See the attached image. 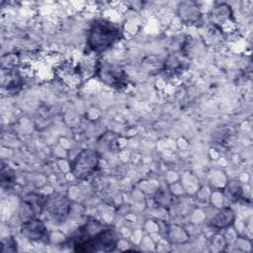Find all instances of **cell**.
<instances>
[{
  "label": "cell",
  "instance_id": "obj_1",
  "mask_svg": "<svg viewBox=\"0 0 253 253\" xmlns=\"http://www.w3.org/2000/svg\"><path fill=\"white\" fill-rule=\"evenodd\" d=\"M117 241V233L112 226L92 220L72 234L69 244L77 252H99L114 250Z\"/></svg>",
  "mask_w": 253,
  "mask_h": 253
},
{
  "label": "cell",
  "instance_id": "obj_2",
  "mask_svg": "<svg viewBox=\"0 0 253 253\" xmlns=\"http://www.w3.org/2000/svg\"><path fill=\"white\" fill-rule=\"evenodd\" d=\"M122 38L121 29L107 20H96L88 33L87 46L95 52H102L112 47Z\"/></svg>",
  "mask_w": 253,
  "mask_h": 253
},
{
  "label": "cell",
  "instance_id": "obj_3",
  "mask_svg": "<svg viewBox=\"0 0 253 253\" xmlns=\"http://www.w3.org/2000/svg\"><path fill=\"white\" fill-rule=\"evenodd\" d=\"M99 164V155L93 149H83L70 163L73 176L79 180L92 175Z\"/></svg>",
  "mask_w": 253,
  "mask_h": 253
},
{
  "label": "cell",
  "instance_id": "obj_4",
  "mask_svg": "<svg viewBox=\"0 0 253 253\" xmlns=\"http://www.w3.org/2000/svg\"><path fill=\"white\" fill-rule=\"evenodd\" d=\"M106 64H102L98 69V72L101 74L100 78L107 82L109 85L114 87H122L125 84L126 74L123 70H121L118 66L111 65L108 62Z\"/></svg>",
  "mask_w": 253,
  "mask_h": 253
},
{
  "label": "cell",
  "instance_id": "obj_5",
  "mask_svg": "<svg viewBox=\"0 0 253 253\" xmlns=\"http://www.w3.org/2000/svg\"><path fill=\"white\" fill-rule=\"evenodd\" d=\"M23 234L31 240H42L46 236V229L42 220L36 216L30 217L23 221Z\"/></svg>",
  "mask_w": 253,
  "mask_h": 253
},
{
  "label": "cell",
  "instance_id": "obj_6",
  "mask_svg": "<svg viewBox=\"0 0 253 253\" xmlns=\"http://www.w3.org/2000/svg\"><path fill=\"white\" fill-rule=\"evenodd\" d=\"M44 208L51 215H53L54 217H58L67 214L69 210V204L64 197H54L49 199L46 198Z\"/></svg>",
  "mask_w": 253,
  "mask_h": 253
},
{
  "label": "cell",
  "instance_id": "obj_7",
  "mask_svg": "<svg viewBox=\"0 0 253 253\" xmlns=\"http://www.w3.org/2000/svg\"><path fill=\"white\" fill-rule=\"evenodd\" d=\"M234 219V213L231 209L225 208L218 211L211 220V226L215 228H223L228 226Z\"/></svg>",
  "mask_w": 253,
  "mask_h": 253
},
{
  "label": "cell",
  "instance_id": "obj_8",
  "mask_svg": "<svg viewBox=\"0 0 253 253\" xmlns=\"http://www.w3.org/2000/svg\"><path fill=\"white\" fill-rule=\"evenodd\" d=\"M15 180V176H14V172L12 171L11 168H9L8 166L5 167L4 165L2 166V185L4 186L5 184L8 185V188L10 187V185H12L14 183Z\"/></svg>",
  "mask_w": 253,
  "mask_h": 253
}]
</instances>
